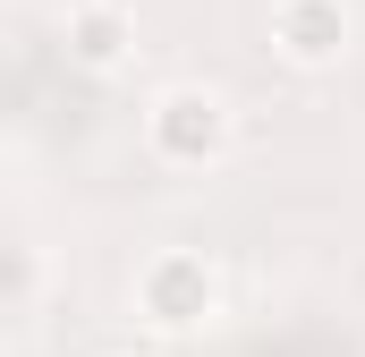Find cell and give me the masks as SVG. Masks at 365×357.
Returning <instances> with one entry per match:
<instances>
[{"label":"cell","instance_id":"1","mask_svg":"<svg viewBox=\"0 0 365 357\" xmlns=\"http://www.w3.org/2000/svg\"><path fill=\"white\" fill-rule=\"evenodd\" d=\"M128 306H136L145 332H162V341H195V332L221 323L230 281H221V264H212L204 247H153V256L136 264V281H128Z\"/></svg>","mask_w":365,"mask_h":357},{"label":"cell","instance_id":"2","mask_svg":"<svg viewBox=\"0 0 365 357\" xmlns=\"http://www.w3.org/2000/svg\"><path fill=\"white\" fill-rule=\"evenodd\" d=\"M238 136V111L230 94L204 86V77H170V86L145 94V154L162 171H212Z\"/></svg>","mask_w":365,"mask_h":357},{"label":"cell","instance_id":"3","mask_svg":"<svg viewBox=\"0 0 365 357\" xmlns=\"http://www.w3.org/2000/svg\"><path fill=\"white\" fill-rule=\"evenodd\" d=\"M272 51L297 77H331L357 51V0H272Z\"/></svg>","mask_w":365,"mask_h":357},{"label":"cell","instance_id":"4","mask_svg":"<svg viewBox=\"0 0 365 357\" xmlns=\"http://www.w3.org/2000/svg\"><path fill=\"white\" fill-rule=\"evenodd\" d=\"M68 60L86 77H119L136 60V9L128 0H68Z\"/></svg>","mask_w":365,"mask_h":357},{"label":"cell","instance_id":"5","mask_svg":"<svg viewBox=\"0 0 365 357\" xmlns=\"http://www.w3.org/2000/svg\"><path fill=\"white\" fill-rule=\"evenodd\" d=\"M119 357H153V349H119Z\"/></svg>","mask_w":365,"mask_h":357}]
</instances>
